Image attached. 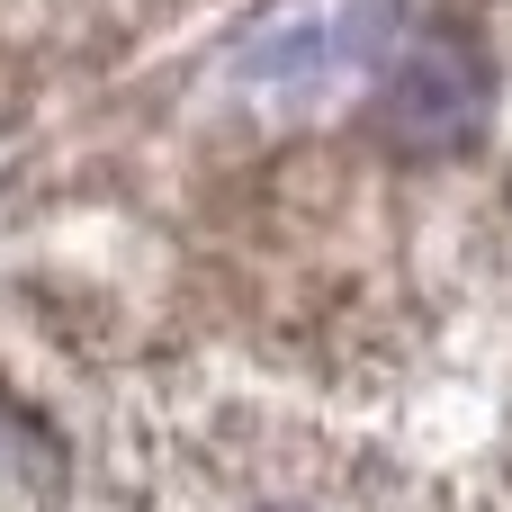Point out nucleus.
<instances>
[{
    "instance_id": "nucleus-1",
    "label": "nucleus",
    "mask_w": 512,
    "mask_h": 512,
    "mask_svg": "<svg viewBox=\"0 0 512 512\" xmlns=\"http://www.w3.org/2000/svg\"><path fill=\"white\" fill-rule=\"evenodd\" d=\"M477 126V72L450 45H414L387 72V135L396 144H459Z\"/></svg>"
}]
</instances>
